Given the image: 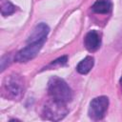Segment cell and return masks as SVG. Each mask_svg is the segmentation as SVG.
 <instances>
[{"mask_svg": "<svg viewBox=\"0 0 122 122\" xmlns=\"http://www.w3.org/2000/svg\"><path fill=\"white\" fill-rule=\"evenodd\" d=\"M48 93L52 100L68 103L71 100L72 92L68 84L61 78L53 76L48 83Z\"/></svg>", "mask_w": 122, "mask_h": 122, "instance_id": "6da1fadb", "label": "cell"}, {"mask_svg": "<svg viewBox=\"0 0 122 122\" xmlns=\"http://www.w3.org/2000/svg\"><path fill=\"white\" fill-rule=\"evenodd\" d=\"M4 91L11 99H20L24 93V81L20 75L12 74L4 81Z\"/></svg>", "mask_w": 122, "mask_h": 122, "instance_id": "7a4b0ae2", "label": "cell"}, {"mask_svg": "<svg viewBox=\"0 0 122 122\" xmlns=\"http://www.w3.org/2000/svg\"><path fill=\"white\" fill-rule=\"evenodd\" d=\"M67 113H68V109L66 108L65 103L51 99V101H50L44 107L43 117L48 120L57 121L64 118Z\"/></svg>", "mask_w": 122, "mask_h": 122, "instance_id": "3957f363", "label": "cell"}, {"mask_svg": "<svg viewBox=\"0 0 122 122\" xmlns=\"http://www.w3.org/2000/svg\"><path fill=\"white\" fill-rule=\"evenodd\" d=\"M109 99L106 96H98L92 100L89 108V116L92 120H101L107 112Z\"/></svg>", "mask_w": 122, "mask_h": 122, "instance_id": "277c9868", "label": "cell"}, {"mask_svg": "<svg viewBox=\"0 0 122 122\" xmlns=\"http://www.w3.org/2000/svg\"><path fill=\"white\" fill-rule=\"evenodd\" d=\"M44 42H34V43H28L27 47L23 48L22 50H20L16 55H15V61L23 63V62H27L32 58H34L37 53L39 52V51L41 50L42 46H43Z\"/></svg>", "mask_w": 122, "mask_h": 122, "instance_id": "5b68a950", "label": "cell"}, {"mask_svg": "<svg viewBox=\"0 0 122 122\" xmlns=\"http://www.w3.org/2000/svg\"><path fill=\"white\" fill-rule=\"evenodd\" d=\"M50 31V28L45 23L38 24L29 36L27 43H34V42H45L47 39V35Z\"/></svg>", "mask_w": 122, "mask_h": 122, "instance_id": "8992f818", "label": "cell"}, {"mask_svg": "<svg viewBox=\"0 0 122 122\" xmlns=\"http://www.w3.org/2000/svg\"><path fill=\"white\" fill-rule=\"evenodd\" d=\"M84 44L86 49L89 51H96L101 45V38L100 34L96 30L89 31L84 39Z\"/></svg>", "mask_w": 122, "mask_h": 122, "instance_id": "52a82bcc", "label": "cell"}, {"mask_svg": "<svg viewBox=\"0 0 122 122\" xmlns=\"http://www.w3.org/2000/svg\"><path fill=\"white\" fill-rule=\"evenodd\" d=\"M112 8V4L111 0H97L92 7V10L96 13L107 14L110 13Z\"/></svg>", "mask_w": 122, "mask_h": 122, "instance_id": "ba28073f", "label": "cell"}, {"mask_svg": "<svg viewBox=\"0 0 122 122\" xmlns=\"http://www.w3.org/2000/svg\"><path fill=\"white\" fill-rule=\"evenodd\" d=\"M93 63H94V59L92 56H87L85 57L83 60H81L77 67H76V71L81 73V74H87L93 67Z\"/></svg>", "mask_w": 122, "mask_h": 122, "instance_id": "9c48e42d", "label": "cell"}, {"mask_svg": "<svg viewBox=\"0 0 122 122\" xmlns=\"http://www.w3.org/2000/svg\"><path fill=\"white\" fill-rule=\"evenodd\" d=\"M16 10V7L13 6L10 2L9 1H6L2 4V7H1V13L2 15L4 16H7V15H10L12 14Z\"/></svg>", "mask_w": 122, "mask_h": 122, "instance_id": "30bf717a", "label": "cell"}, {"mask_svg": "<svg viewBox=\"0 0 122 122\" xmlns=\"http://www.w3.org/2000/svg\"><path fill=\"white\" fill-rule=\"evenodd\" d=\"M67 60H68V57L67 56H62L56 60H54L53 62L51 63V66H55V65H58V66H63L67 63Z\"/></svg>", "mask_w": 122, "mask_h": 122, "instance_id": "8fae6325", "label": "cell"}, {"mask_svg": "<svg viewBox=\"0 0 122 122\" xmlns=\"http://www.w3.org/2000/svg\"><path fill=\"white\" fill-rule=\"evenodd\" d=\"M120 84H121V87H122V77H121V79H120Z\"/></svg>", "mask_w": 122, "mask_h": 122, "instance_id": "7c38bea8", "label": "cell"}]
</instances>
